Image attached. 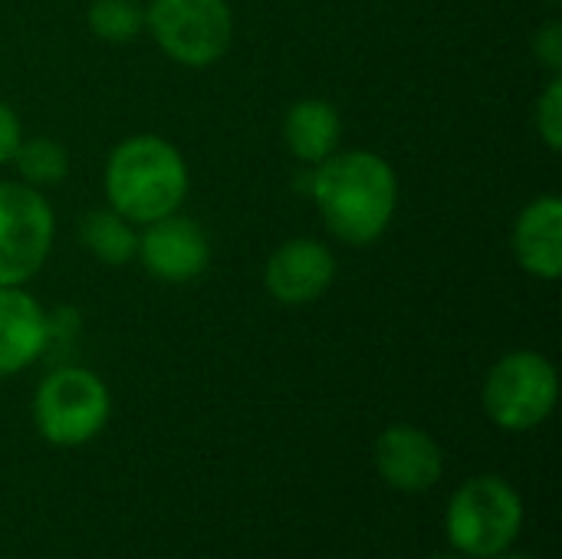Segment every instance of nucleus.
Returning a JSON list of instances; mask_svg holds the SVG:
<instances>
[{"instance_id":"nucleus-16","label":"nucleus","mask_w":562,"mask_h":559,"mask_svg":"<svg viewBox=\"0 0 562 559\" xmlns=\"http://www.w3.org/2000/svg\"><path fill=\"white\" fill-rule=\"evenodd\" d=\"M86 23L99 40L122 46L145 30V7L138 0H92Z\"/></svg>"},{"instance_id":"nucleus-20","label":"nucleus","mask_w":562,"mask_h":559,"mask_svg":"<svg viewBox=\"0 0 562 559\" xmlns=\"http://www.w3.org/2000/svg\"><path fill=\"white\" fill-rule=\"evenodd\" d=\"M491 559H533L530 554H517V550H504V554H497V557Z\"/></svg>"},{"instance_id":"nucleus-2","label":"nucleus","mask_w":562,"mask_h":559,"mask_svg":"<svg viewBox=\"0 0 562 559\" xmlns=\"http://www.w3.org/2000/svg\"><path fill=\"white\" fill-rule=\"evenodd\" d=\"M188 185L191 175L184 155L168 138L151 132L122 138L109 152L102 171L109 208L128 217L135 227L181 211Z\"/></svg>"},{"instance_id":"nucleus-5","label":"nucleus","mask_w":562,"mask_h":559,"mask_svg":"<svg viewBox=\"0 0 562 559\" xmlns=\"http://www.w3.org/2000/svg\"><path fill=\"white\" fill-rule=\"evenodd\" d=\"M145 30L171 63L207 69L234 43V13L227 0H151L145 7Z\"/></svg>"},{"instance_id":"nucleus-13","label":"nucleus","mask_w":562,"mask_h":559,"mask_svg":"<svg viewBox=\"0 0 562 559\" xmlns=\"http://www.w3.org/2000/svg\"><path fill=\"white\" fill-rule=\"evenodd\" d=\"M342 138V115L326 99H300L283 115V142L300 165L326 161Z\"/></svg>"},{"instance_id":"nucleus-8","label":"nucleus","mask_w":562,"mask_h":559,"mask_svg":"<svg viewBox=\"0 0 562 559\" xmlns=\"http://www.w3.org/2000/svg\"><path fill=\"white\" fill-rule=\"evenodd\" d=\"M142 227L135 260H142L148 277L161 283H191L207 270L211 237L194 217L175 211Z\"/></svg>"},{"instance_id":"nucleus-15","label":"nucleus","mask_w":562,"mask_h":559,"mask_svg":"<svg viewBox=\"0 0 562 559\" xmlns=\"http://www.w3.org/2000/svg\"><path fill=\"white\" fill-rule=\"evenodd\" d=\"M13 165H16L23 185L43 191V188H53V185L66 181L69 152L49 135H33V138H20V145L13 152Z\"/></svg>"},{"instance_id":"nucleus-22","label":"nucleus","mask_w":562,"mask_h":559,"mask_svg":"<svg viewBox=\"0 0 562 559\" xmlns=\"http://www.w3.org/2000/svg\"><path fill=\"white\" fill-rule=\"evenodd\" d=\"M543 3H550V7H557V3H562V0H543Z\"/></svg>"},{"instance_id":"nucleus-11","label":"nucleus","mask_w":562,"mask_h":559,"mask_svg":"<svg viewBox=\"0 0 562 559\" xmlns=\"http://www.w3.org/2000/svg\"><path fill=\"white\" fill-rule=\"evenodd\" d=\"M510 247L524 273L537 280H560L562 277V201L557 194H543L530 201L510 234Z\"/></svg>"},{"instance_id":"nucleus-9","label":"nucleus","mask_w":562,"mask_h":559,"mask_svg":"<svg viewBox=\"0 0 562 559\" xmlns=\"http://www.w3.org/2000/svg\"><path fill=\"white\" fill-rule=\"evenodd\" d=\"M336 280V257L316 237L283 241L263 264V290L283 306L316 303Z\"/></svg>"},{"instance_id":"nucleus-12","label":"nucleus","mask_w":562,"mask_h":559,"mask_svg":"<svg viewBox=\"0 0 562 559\" xmlns=\"http://www.w3.org/2000/svg\"><path fill=\"white\" fill-rule=\"evenodd\" d=\"M49 346L46 310L23 287H0V379L33 366Z\"/></svg>"},{"instance_id":"nucleus-7","label":"nucleus","mask_w":562,"mask_h":559,"mask_svg":"<svg viewBox=\"0 0 562 559\" xmlns=\"http://www.w3.org/2000/svg\"><path fill=\"white\" fill-rule=\"evenodd\" d=\"M56 217L43 191L0 181V287L30 283L53 250Z\"/></svg>"},{"instance_id":"nucleus-19","label":"nucleus","mask_w":562,"mask_h":559,"mask_svg":"<svg viewBox=\"0 0 562 559\" xmlns=\"http://www.w3.org/2000/svg\"><path fill=\"white\" fill-rule=\"evenodd\" d=\"M23 138V125H20V115L0 99V168L13 161V152Z\"/></svg>"},{"instance_id":"nucleus-18","label":"nucleus","mask_w":562,"mask_h":559,"mask_svg":"<svg viewBox=\"0 0 562 559\" xmlns=\"http://www.w3.org/2000/svg\"><path fill=\"white\" fill-rule=\"evenodd\" d=\"M533 56L540 59V66H547L550 72H562V23L560 20H547L537 36H533Z\"/></svg>"},{"instance_id":"nucleus-3","label":"nucleus","mask_w":562,"mask_h":559,"mask_svg":"<svg viewBox=\"0 0 562 559\" xmlns=\"http://www.w3.org/2000/svg\"><path fill=\"white\" fill-rule=\"evenodd\" d=\"M524 527V501L497 474L468 478L448 501L445 530L461 557L491 559L514 547Z\"/></svg>"},{"instance_id":"nucleus-10","label":"nucleus","mask_w":562,"mask_h":559,"mask_svg":"<svg viewBox=\"0 0 562 559\" xmlns=\"http://www.w3.org/2000/svg\"><path fill=\"white\" fill-rule=\"evenodd\" d=\"M375 471L402 494H425L445 474V451L418 425H389L375 441Z\"/></svg>"},{"instance_id":"nucleus-17","label":"nucleus","mask_w":562,"mask_h":559,"mask_svg":"<svg viewBox=\"0 0 562 559\" xmlns=\"http://www.w3.org/2000/svg\"><path fill=\"white\" fill-rule=\"evenodd\" d=\"M537 132L553 155L562 152V72L550 76L547 89L537 99Z\"/></svg>"},{"instance_id":"nucleus-1","label":"nucleus","mask_w":562,"mask_h":559,"mask_svg":"<svg viewBox=\"0 0 562 559\" xmlns=\"http://www.w3.org/2000/svg\"><path fill=\"white\" fill-rule=\"evenodd\" d=\"M306 198L336 241L369 247L389 231L398 211V175L379 152H333L310 168Z\"/></svg>"},{"instance_id":"nucleus-6","label":"nucleus","mask_w":562,"mask_h":559,"mask_svg":"<svg viewBox=\"0 0 562 559\" xmlns=\"http://www.w3.org/2000/svg\"><path fill=\"white\" fill-rule=\"evenodd\" d=\"M557 399V366L537 349L501 356L484 379V412L504 432H533L553 415Z\"/></svg>"},{"instance_id":"nucleus-21","label":"nucleus","mask_w":562,"mask_h":559,"mask_svg":"<svg viewBox=\"0 0 562 559\" xmlns=\"http://www.w3.org/2000/svg\"><path fill=\"white\" fill-rule=\"evenodd\" d=\"M425 559H458V557H448V554H438V557H425Z\"/></svg>"},{"instance_id":"nucleus-14","label":"nucleus","mask_w":562,"mask_h":559,"mask_svg":"<svg viewBox=\"0 0 562 559\" xmlns=\"http://www.w3.org/2000/svg\"><path fill=\"white\" fill-rule=\"evenodd\" d=\"M79 244L105 267H128L138 254V227L105 204L82 214Z\"/></svg>"},{"instance_id":"nucleus-4","label":"nucleus","mask_w":562,"mask_h":559,"mask_svg":"<svg viewBox=\"0 0 562 559\" xmlns=\"http://www.w3.org/2000/svg\"><path fill=\"white\" fill-rule=\"evenodd\" d=\"M109 385L82 366L53 369L33 395V425L56 448L89 445L109 425Z\"/></svg>"}]
</instances>
